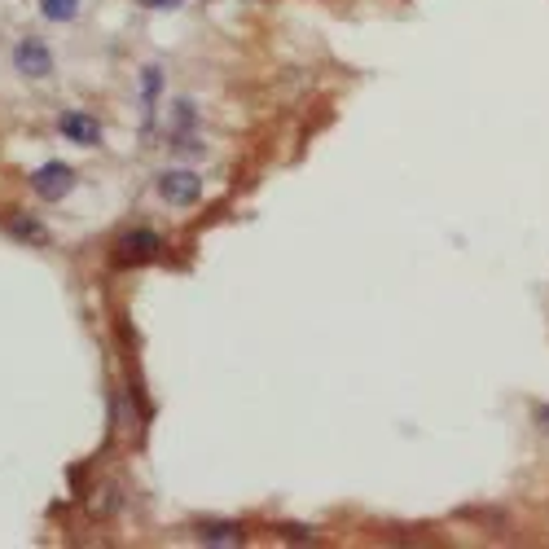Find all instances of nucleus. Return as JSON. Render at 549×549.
I'll return each mask as SVG.
<instances>
[{"label": "nucleus", "mask_w": 549, "mask_h": 549, "mask_svg": "<svg viewBox=\"0 0 549 549\" xmlns=\"http://www.w3.org/2000/svg\"><path fill=\"white\" fill-rule=\"evenodd\" d=\"M154 194L168 202V207H194L202 198V180L189 168H168V172L154 176Z\"/></svg>", "instance_id": "f257e3e1"}, {"label": "nucleus", "mask_w": 549, "mask_h": 549, "mask_svg": "<svg viewBox=\"0 0 549 549\" xmlns=\"http://www.w3.org/2000/svg\"><path fill=\"white\" fill-rule=\"evenodd\" d=\"M76 189V168L71 163H40L36 172H31V194L40 202H62L66 194Z\"/></svg>", "instance_id": "f03ea898"}, {"label": "nucleus", "mask_w": 549, "mask_h": 549, "mask_svg": "<svg viewBox=\"0 0 549 549\" xmlns=\"http://www.w3.org/2000/svg\"><path fill=\"white\" fill-rule=\"evenodd\" d=\"M14 71L26 79H49L53 76V53L40 36H23L14 45Z\"/></svg>", "instance_id": "7ed1b4c3"}, {"label": "nucleus", "mask_w": 549, "mask_h": 549, "mask_svg": "<svg viewBox=\"0 0 549 549\" xmlns=\"http://www.w3.org/2000/svg\"><path fill=\"white\" fill-rule=\"evenodd\" d=\"M158 250H163V238L154 229H127L115 242V264H146Z\"/></svg>", "instance_id": "20e7f679"}, {"label": "nucleus", "mask_w": 549, "mask_h": 549, "mask_svg": "<svg viewBox=\"0 0 549 549\" xmlns=\"http://www.w3.org/2000/svg\"><path fill=\"white\" fill-rule=\"evenodd\" d=\"M57 132H62L71 146H84V150L101 146V124L88 115V110H66V115H57Z\"/></svg>", "instance_id": "39448f33"}, {"label": "nucleus", "mask_w": 549, "mask_h": 549, "mask_svg": "<svg viewBox=\"0 0 549 549\" xmlns=\"http://www.w3.org/2000/svg\"><path fill=\"white\" fill-rule=\"evenodd\" d=\"M202 545H242V532L238 524H220V527H198Z\"/></svg>", "instance_id": "423d86ee"}, {"label": "nucleus", "mask_w": 549, "mask_h": 549, "mask_svg": "<svg viewBox=\"0 0 549 549\" xmlns=\"http://www.w3.org/2000/svg\"><path fill=\"white\" fill-rule=\"evenodd\" d=\"M40 14H45L49 23H76L79 0H40Z\"/></svg>", "instance_id": "0eeeda50"}, {"label": "nucleus", "mask_w": 549, "mask_h": 549, "mask_svg": "<svg viewBox=\"0 0 549 549\" xmlns=\"http://www.w3.org/2000/svg\"><path fill=\"white\" fill-rule=\"evenodd\" d=\"M158 84H163V66H146V71H141V97H146V106H154Z\"/></svg>", "instance_id": "6e6552de"}, {"label": "nucleus", "mask_w": 549, "mask_h": 549, "mask_svg": "<svg viewBox=\"0 0 549 549\" xmlns=\"http://www.w3.org/2000/svg\"><path fill=\"white\" fill-rule=\"evenodd\" d=\"M14 233H18V238H26V242H36V247H45V242H49V233H45V229L36 225V220H14Z\"/></svg>", "instance_id": "1a4fd4ad"}, {"label": "nucleus", "mask_w": 549, "mask_h": 549, "mask_svg": "<svg viewBox=\"0 0 549 549\" xmlns=\"http://www.w3.org/2000/svg\"><path fill=\"white\" fill-rule=\"evenodd\" d=\"M532 422L541 435H549V404H532Z\"/></svg>", "instance_id": "9d476101"}, {"label": "nucleus", "mask_w": 549, "mask_h": 549, "mask_svg": "<svg viewBox=\"0 0 549 549\" xmlns=\"http://www.w3.org/2000/svg\"><path fill=\"white\" fill-rule=\"evenodd\" d=\"M137 5H146V9H176L180 0H137Z\"/></svg>", "instance_id": "9b49d317"}]
</instances>
